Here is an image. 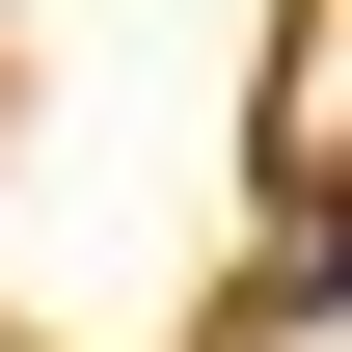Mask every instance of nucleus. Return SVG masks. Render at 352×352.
<instances>
[{
	"label": "nucleus",
	"instance_id": "f257e3e1",
	"mask_svg": "<svg viewBox=\"0 0 352 352\" xmlns=\"http://www.w3.org/2000/svg\"><path fill=\"white\" fill-rule=\"evenodd\" d=\"M271 298H298V325H352V163L298 190V271H271Z\"/></svg>",
	"mask_w": 352,
	"mask_h": 352
}]
</instances>
